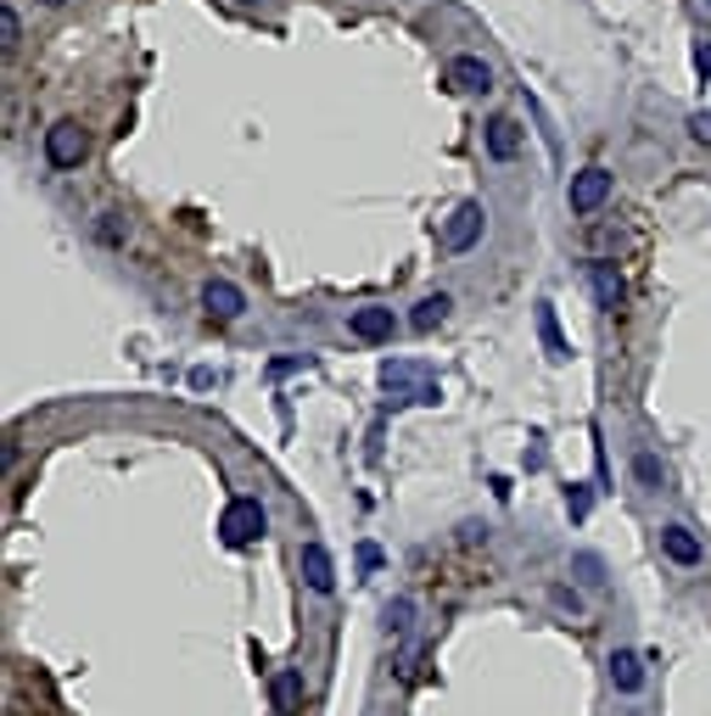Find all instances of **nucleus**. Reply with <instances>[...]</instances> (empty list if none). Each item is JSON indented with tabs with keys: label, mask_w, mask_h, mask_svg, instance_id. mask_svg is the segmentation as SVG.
<instances>
[{
	"label": "nucleus",
	"mask_w": 711,
	"mask_h": 716,
	"mask_svg": "<svg viewBox=\"0 0 711 716\" xmlns=\"http://www.w3.org/2000/svg\"><path fill=\"white\" fill-rule=\"evenodd\" d=\"M610 689H616V694H639V689H644V655L616 649V655H610Z\"/></svg>",
	"instance_id": "obj_12"
},
{
	"label": "nucleus",
	"mask_w": 711,
	"mask_h": 716,
	"mask_svg": "<svg viewBox=\"0 0 711 716\" xmlns=\"http://www.w3.org/2000/svg\"><path fill=\"white\" fill-rule=\"evenodd\" d=\"M700 7H706V12H711V0H700Z\"/></svg>",
	"instance_id": "obj_29"
},
{
	"label": "nucleus",
	"mask_w": 711,
	"mask_h": 716,
	"mask_svg": "<svg viewBox=\"0 0 711 716\" xmlns=\"http://www.w3.org/2000/svg\"><path fill=\"white\" fill-rule=\"evenodd\" d=\"M605 197H610V168H583V174H572V185H566V202H572V213H594V208H605Z\"/></svg>",
	"instance_id": "obj_5"
},
{
	"label": "nucleus",
	"mask_w": 711,
	"mask_h": 716,
	"mask_svg": "<svg viewBox=\"0 0 711 716\" xmlns=\"http://www.w3.org/2000/svg\"><path fill=\"white\" fill-rule=\"evenodd\" d=\"M588 509H594V488L572 482V488H566V515H572V520H588Z\"/></svg>",
	"instance_id": "obj_20"
},
{
	"label": "nucleus",
	"mask_w": 711,
	"mask_h": 716,
	"mask_svg": "<svg viewBox=\"0 0 711 716\" xmlns=\"http://www.w3.org/2000/svg\"><path fill=\"white\" fill-rule=\"evenodd\" d=\"M588 292H594V303H599V308L610 314V308H622L628 285H622V274H616V263L594 258V263H588Z\"/></svg>",
	"instance_id": "obj_7"
},
{
	"label": "nucleus",
	"mask_w": 711,
	"mask_h": 716,
	"mask_svg": "<svg viewBox=\"0 0 711 716\" xmlns=\"http://www.w3.org/2000/svg\"><path fill=\"white\" fill-rule=\"evenodd\" d=\"M633 482H639V493L667 488V465H661V454H633Z\"/></svg>",
	"instance_id": "obj_16"
},
{
	"label": "nucleus",
	"mask_w": 711,
	"mask_h": 716,
	"mask_svg": "<svg viewBox=\"0 0 711 716\" xmlns=\"http://www.w3.org/2000/svg\"><path fill=\"white\" fill-rule=\"evenodd\" d=\"M264 527H269V515H264L258 498H230L224 515H219V538H224V549H253V543L264 538Z\"/></svg>",
	"instance_id": "obj_2"
},
{
	"label": "nucleus",
	"mask_w": 711,
	"mask_h": 716,
	"mask_svg": "<svg viewBox=\"0 0 711 716\" xmlns=\"http://www.w3.org/2000/svg\"><path fill=\"white\" fill-rule=\"evenodd\" d=\"M382 622H387V633H409V627H415V599L398 594V599L382 610Z\"/></svg>",
	"instance_id": "obj_19"
},
{
	"label": "nucleus",
	"mask_w": 711,
	"mask_h": 716,
	"mask_svg": "<svg viewBox=\"0 0 711 716\" xmlns=\"http://www.w3.org/2000/svg\"><path fill=\"white\" fill-rule=\"evenodd\" d=\"M549 599L566 605V610H578V594H572V588H549Z\"/></svg>",
	"instance_id": "obj_26"
},
{
	"label": "nucleus",
	"mask_w": 711,
	"mask_h": 716,
	"mask_svg": "<svg viewBox=\"0 0 711 716\" xmlns=\"http://www.w3.org/2000/svg\"><path fill=\"white\" fill-rule=\"evenodd\" d=\"M448 308H454V303H448L443 292H432V297H420V303H415L409 325H415V330H438V325L448 319Z\"/></svg>",
	"instance_id": "obj_17"
},
{
	"label": "nucleus",
	"mask_w": 711,
	"mask_h": 716,
	"mask_svg": "<svg viewBox=\"0 0 711 716\" xmlns=\"http://www.w3.org/2000/svg\"><path fill=\"white\" fill-rule=\"evenodd\" d=\"M448 84H454L459 95H488V90H493V68H488L482 57H454V62H448Z\"/></svg>",
	"instance_id": "obj_9"
},
{
	"label": "nucleus",
	"mask_w": 711,
	"mask_h": 716,
	"mask_svg": "<svg viewBox=\"0 0 711 716\" xmlns=\"http://www.w3.org/2000/svg\"><path fill=\"white\" fill-rule=\"evenodd\" d=\"M482 230H488L482 202H459V208L448 213V224H443V247H448V253H470V247L482 242Z\"/></svg>",
	"instance_id": "obj_4"
},
{
	"label": "nucleus",
	"mask_w": 711,
	"mask_h": 716,
	"mask_svg": "<svg viewBox=\"0 0 711 716\" xmlns=\"http://www.w3.org/2000/svg\"><path fill=\"white\" fill-rule=\"evenodd\" d=\"M695 73H700V79H711V39H700V45H695Z\"/></svg>",
	"instance_id": "obj_24"
},
{
	"label": "nucleus",
	"mask_w": 711,
	"mask_h": 716,
	"mask_svg": "<svg viewBox=\"0 0 711 716\" xmlns=\"http://www.w3.org/2000/svg\"><path fill=\"white\" fill-rule=\"evenodd\" d=\"M298 565H303V583H308L314 594H330V588H337V565H330L325 543H303Z\"/></svg>",
	"instance_id": "obj_10"
},
{
	"label": "nucleus",
	"mask_w": 711,
	"mask_h": 716,
	"mask_svg": "<svg viewBox=\"0 0 711 716\" xmlns=\"http://www.w3.org/2000/svg\"><path fill=\"white\" fill-rule=\"evenodd\" d=\"M45 157H51V168H79L90 157V134L73 118L51 124V129H45Z\"/></svg>",
	"instance_id": "obj_3"
},
{
	"label": "nucleus",
	"mask_w": 711,
	"mask_h": 716,
	"mask_svg": "<svg viewBox=\"0 0 711 716\" xmlns=\"http://www.w3.org/2000/svg\"><path fill=\"white\" fill-rule=\"evenodd\" d=\"M482 140H488V157H493V163H510V157L521 152V124H515V118H493Z\"/></svg>",
	"instance_id": "obj_14"
},
{
	"label": "nucleus",
	"mask_w": 711,
	"mask_h": 716,
	"mask_svg": "<svg viewBox=\"0 0 711 716\" xmlns=\"http://www.w3.org/2000/svg\"><path fill=\"white\" fill-rule=\"evenodd\" d=\"M18 39H23V23H18V12L7 7V12H0V51H18Z\"/></svg>",
	"instance_id": "obj_21"
},
{
	"label": "nucleus",
	"mask_w": 711,
	"mask_h": 716,
	"mask_svg": "<svg viewBox=\"0 0 711 716\" xmlns=\"http://www.w3.org/2000/svg\"><path fill=\"white\" fill-rule=\"evenodd\" d=\"M303 672H275L269 678V705H275V716H298L303 711Z\"/></svg>",
	"instance_id": "obj_11"
},
{
	"label": "nucleus",
	"mask_w": 711,
	"mask_h": 716,
	"mask_svg": "<svg viewBox=\"0 0 711 716\" xmlns=\"http://www.w3.org/2000/svg\"><path fill=\"white\" fill-rule=\"evenodd\" d=\"M348 330L359 342H393V330H398V314L393 308H353V319H348Z\"/></svg>",
	"instance_id": "obj_8"
},
{
	"label": "nucleus",
	"mask_w": 711,
	"mask_h": 716,
	"mask_svg": "<svg viewBox=\"0 0 711 716\" xmlns=\"http://www.w3.org/2000/svg\"><path fill=\"white\" fill-rule=\"evenodd\" d=\"M235 7H258V0H235Z\"/></svg>",
	"instance_id": "obj_27"
},
{
	"label": "nucleus",
	"mask_w": 711,
	"mask_h": 716,
	"mask_svg": "<svg viewBox=\"0 0 711 716\" xmlns=\"http://www.w3.org/2000/svg\"><path fill=\"white\" fill-rule=\"evenodd\" d=\"M359 565L375 571V565H382V549H375V543H359Z\"/></svg>",
	"instance_id": "obj_25"
},
{
	"label": "nucleus",
	"mask_w": 711,
	"mask_h": 716,
	"mask_svg": "<svg viewBox=\"0 0 711 716\" xmlns=\"http://www.w3.org/2000/svg\"><path fill=\"white\" fill-rule=\"evenodd\" d=\"M572 577L599 594V588H605V560H599V554H572Z\"/></svg>",
	"instance_id": "obj_18"
},
{
	"label": "nucleus",
	"mask_w": 711,
	"mask_h": 716,
	"mask_svg": "<svg viewBox=\"0 0 711 716\" xmlns=\"http://www.w3.org/2000/svg\"><path fill=\"white\" fill-rule=\"evenodd\" d=\"M689 134L700 140V146H711V113H695V118H689Z\"/></svg>",
	"instance_id": "obj_23"
},
{
	"label": "nucleus",
	"mask_w": 711,
	"mask_h": 716,
	"mask_svg": "<svg viewBox=\"0 0 711 716\" xmlns=\"http://www.w3.org/2000/svg\"><path fill=\"white\" fill-rule=\"evenodd\" d=\"M382 392H393V403H438L443 387H438V375L415 364V359H387L382 364Z\"/></svg>",
	"instance_id": "obj_1"
},
{
	"label": "nucleus",
	"mask_w": 711,
	"mask_h": 716,
	"mask_svg": "<svg viewBox=\"0 0 711 716\" xmlns=\"http://www.w3.org/2000/svg\"><path fill=\"white\" fill-rule=\"evenodd\" d=\"M538 337H544V353H549V364H566V359H572V342L560 337L555 303H538Z\"/></svg>",
	"instance_id": "obj_15"
},
{
	"label": "nucleus",
	"mask_w": 711,
	"mask_h": 716,
	"mask_svg": "<svg viewBox=\"0 0 711 716\" xmlns=\"http://www.w3.org/2000/svg\"><path fill=\"white\" fill-rule=\"evenodd\" d=\"M102 242H107V247H118V242H124V224H118V213H102Z\"/></svg>",
	"instance_id": "obj_22"
},
{
	"label": "nucleus",
	"mask_w": 711,
	"mask_h": 716,
	"mask_svg": "<svg viewBox=\"0 0 711 716\" xmlns=\"http://www.w3.org/2000/svg\"><path fill=\"white\" fill-rule=\"evenodd\" d=\"M661 554H667L673 565H700V538L689 527H661Z\"/></svg>",
	"instance_id": "obj_13"
},
{
	"label": "nucleus",
	"mask_w": 711,
	"mask_h": 716,
	"mask_svg": "<svg viewBox=\"0 0 711 716\" xmlns=\"http://www.w3.org/2000/svg\"><path fill=\"white\" fill-rule=\"evenodd\" d=\"M202 308H208V319L230 325V319L247 314V297H242V285H230V280H208L202 285Z\"/></svg>",
	"instance_id": "obj_6"
},
{
	"label": "nucleus",
	"mask_w": 711,
	"mask_h": 716,
	"mask_svg": "<svg viewBox=\"0 0 711 716\" xmlns=\"http://www.w3.org/2000/svg\"><path fill=\"white\" fill-rule=\"evenodd\" d=\"M45 7H62V0H45Z\"/></svg>",
	"instance_id": "obj_28"
}]
</instances>
